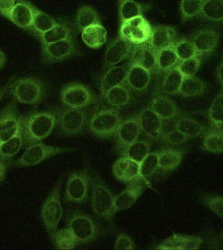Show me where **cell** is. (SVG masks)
<instances>
[{
  "label": "cell",
  "instance_id": "cell-23",
  "mask_svg": "<svg viewBox=\"0 0 223 250\" xmlns=\"http://www.w3.org/2000/svg\"><path fill=\"white\" fill-rule=\"evenodd\" d=\"M131 63L141 65L151 73L157 70V52L147 43L135 45Z\"/></svg>",
  "mask_w": 223,
  "mask_h": 250
},
{
  "label": "cell",
  "instance_id": "cell-37",
  "mask_svg": "<svg viewBox=\"0 0 223 250\" xmlns=\"http://www.w3.org/2000/svg\"><path fill=\"white\" fill-rule=\"evenodd\" d=\"M184 75L177 67L166 73L162 83V91L164 94L175 96L179 94Z\"/></svg>",
  "mask_w": 223,
  "mask_h": 250
},
{
  "label": "cell",
  "instance_id": "cell-35",
  "mask_svg": "<svg viewBox=\"0 0 223 250\" xmlns=\"http://www.w3.org/2000/svg\"><path fill=\"white\" fill-rule=\"evenodd\" d=\"M206 89V84L201 79L195 76H184L178 95L189 98L201 96Z\"/></svg>",
  "mask_w": 223,
  "mask_h": 250
},
{
  "label": "cell",
  "instance_id": "cell-51",
  "mask_svg": "<svg viewBox=\"0 0 223 250\" xmlns=\"http://www.w3.org/2000/svg\"><path fill=\"white\" fill-rule=\"evenodd\" d=\"M17 0H0V14L8 18Z\"/></svg>",
  "mask_w": 223,
  "mask_h": 250
},
{
  "label": "cell",
  "instance_id": "cell-45",
  "mask_svg": "<svg viewBox=\"0 0 223 250\" xmlns=\"http://www.w3.org/2000/svg\"><path fill=\"white\" fill-rule=\"evenodd\" d=\"M172 46H173L180 61L189 59V58L195 57V56H199L193 42L191 41L186 40V39L175 41L172 44Z\"/></svg>",
  "mask_w": 223,
  "mask_h": 250
},
{
  "label": "cell",
  "instance_id": "cell-57",
  "mask_svg": "<svg viewBox=\"0 0 223 250\" xmlns=\"http://www.w3.org/2000/svg\"><path fill=\"white\" fill-rule=\"evenodd\" d=\"M211 122H223V114H221V116H219L216 120H214V121Z\"/></svg>",
  "mask_w": 223,
  "mask_h": 250
},
{
  "label": "cell",
  "instance_id": "cell-41",
  "mask_svg": "<svg viewBox=\"0 0 223 250\" xmlns=\"http://www.w3.org/2000/svg\"><path fill=\"white\" fill-rule=\"evenodd\" d=\"M204 0H181L180 12L182 22L185 23L199 16Z\"/></svg>",
  "mask_w": 223,
  "mask_h": 250
},
{
  "label": "cell",
  "instance_id": "cell-42",
  "mask_svg": "<svg viewBox=\"0 0 223 250\" xmlns=\"http://www.w3.org/2000/svg\"><path fill=\"white\" fill-rule=\"evenodd\" d=\"M202 148L213 154L223 153V134L219 131L210 129L205 133Z\"/></svg>",
  "mask_w": 223,
  "mask_h": 250
},
{
  "label": "cell",
  "instance_id": "cell-19",
  "mask_svg": "<svg viewBox=\"0 0 223 250\" xmlns=\"http://www.w3.org/2000/svg\"><path fill=\"white\" fill-rule=\"evenodd\" d=\"M152 73L141 65L130 63L124 84L131 91L142 92L146 90L150 84Z\"/></svg>",
  "mask_w": 223,
  "mask_h": 250
},
{
  "label": "cell",
  "instance_id": "cell-54",
  "mask_svg": "<svg viewBox=\"0 0 223 250\" xmlns=\"http://www.w3.org/2000/svg\"><path fill=\"white\" fill-rule=\"evenodd\" d=\"M211 129L219 131L223 134V122H211Z\"/></svg>",
  "mask_w": 223,
  "mask_h": 250
},
{
  "label": "cell",
  "instance_id": "cell-46",
  "mask_svg": "<svg viewBox=\"0 0 223 250\" xmlns=\"http://www.w3.org/2000/svg\"><path fill=\"white\" fill-rule=\"evenodd\" d=\"M201 65V58L200 56L190 58L189 59L180 61L178 68L184 76H195Z\"/></svg>",
  "mask_w": 223,
  "mask_h": 250
},
{
  "label": "cell",
  "instance_id": "cell-20",
  "mask_svg": "<svg viewBox=\"0 0 223 250\" xmlns=\"http://www.w3.org/2000/svg\"><path fill=\"white\" fill-rule=\"evenodd\" d=\"M220 35L211 29H203L196 33L192 39L200 57L212 53L219 42Z\"/></svg>",
  "mask_w": 223,
  "mask_h": 250
},
{
  "label": "cell",
  "instance_id": "cell-7",
  "mask_svg": "<svg viewBox=\"0 0 223 250\" xmlns=\"http://www.w3.org/2000/svg\"><path fill=\"white\" fill-rule=\"evenodd\" d=\"M75 148L52 146L40 141L27 147L22 156L12 162V164L17 167H31L40 164L52 156L71 152Z\"/></svg>",
  "mask_w": 223,
  "mask_h": 250
},
{
  "label": "cell",
  "instance_id": "cell-56",
  "mask_svg": "<svg viewBox=\"0 0 223 250\" xmlns=\"http://www.w3.org/2000/svg\"><path fill=\"white\" fill-rule=\"evenodd\" d=\"M7 86L5 87V88L1 89V90H0V102H1V99L3 98V96H5V93L7 92Z\"/></svg>",
  "mask_w": 223,
  "mask_h": 250
},
{
  "label": "cell",
  "instance_id": "cell-50",
  "mask_svg": "<svg viewBox=\"0 0 223 250\" xmlns=\"http://www.w3.org/2000/svg\"><path fill=\"white\" fill-rule=\"evenodd\" d=\"M135 248V242L130 236L123 233L118 234L114 244V250H133Z\"/></svg>",
  "mask_w": 223,
  "mask_h": 250
},
{
  "label": "cell",
  "instance_id": "cell-30",
  "mask_svg": "<svg viewBox=\"0 0 223 250\" xmlns=\"http://www.w3.org/2000/svg\"><path fill=\"white\" fill-rule=\"evenodd\" d=\"M24 146L22 125L18 133L11 139L1 143L0 146V159L10 164L12 159Z\"/></svg>",
  "mask_w": 223,
  "mask_h": 250
},
{
  "label": "cell",
  "instance_id": "cell-10",
  "mask_svg": "<svg viewBox=\"0 0 223 250\" xmlns=\"http://www.w3.org/2000/svg\"><path fill=\"white\" fill-rule=\"evenodd\" d=\"M152 32V26L143 16L126 21L121 23L120 36L135 45L147 43Z\"/></svg>",
  "mask_w": 223,
  "mask_h": 250
},
{
  "label": "cell",
  "instance_id": "cell-49",
  "mask_svg": "<svg viewBox=\"0 0 223 250\" xmlns=\"http://www.w3.org/2000/svg\"><path fill=\"white\" fill-rule=\"evenodd\" d=\"M223 114V90L217 94L213 100L208 110V116L210 121H214L219 116Z\"/></svg>",
  "mask_w": 223,
  "mask_h": 250
},
{
  "label": "cell",
  "instance_id": "cell-1",
  "mask_svg": "<svg viewBox=\"0 0 223 250\" xmlns=\"http://www.w3.org/2000/svg\"><path fill=\"white\" fill-rule=\"evenodd\" d=\"M24 147L26 148L35 143L40 142L49 137L57 125L53 110L33 112L21 116Z\"/></svg>",
  "mask_w": 223,
  "mask_h": 250
},
{
  "label": "cell",
  "instance_id": "cell-15",
  "mask_svg": "<svg viewBox=\"0 0 223 250\" xmlns=\"http://www.w3.org/2000/svg\"><path fill=\"white\" fill-rule=\"evenodd\" d=\"M141 133V126L137 115L123 120L116 133V149L121 153L126 147L137 141Z\"/></svg>",
  "mask_w": 223,
  "mask_h": 250
},
{
  "label": "cell",
  "instance_id": "cell-2",
  "mask_svg": "<svg viewBox=\"0 0 223 250\" xmlns=\"http://www.w3.org/2000/svg\"><path fill=\"white\" fill-rule=\"evenodd\" d=\"M13 99L20 104L37 105L45 98V83L32 77H22L13 81L7 86Z\"/></svg>",
  "mask_w": 223,
  "mask_h": 250
},
{
  "label": "cell",
  "instance_id": "cell-12",
  "mask_svg": "<svg viewBox=\"0 0 223 250\" xmlns=\"http://www.w3.org/2000/svg\"><path fill=\"white\" fill-rule=\"evenodd\" d=\"M21 127V116L19 114L15 100L0 112V141L2 143L16 135Z\"/></svg>",
  "mask_w": 223,
  "mask_h": 250
},
{
  "label": "cell",
  "instance_id": "cell-26",
  "mask_svg": "<svg viewBox=\"0 0 223 250\" xmlns=\"http://www.w3.org/2000/svg\"><path fill=\"white\" fill-rule=\"evenodd\" d=\"M127 69L124 66H114L108 69L101 81L100 90L102 96L110 89L125 83Z\"/></svg>",
  "mask_w": 223,
  "mask_h": 250
},
{
  "label": "cell",
  "instance_id": "cell-25",
  "mask_svg": "<svg viewBox=\"0 0 223 250\" xmlns=\"http://www.w3.org/2000/svg\"><path fill=\"white\" fill-rule=\"evenodd\" d=\"M203 242L199 236L174 234L161 244L158 249L196 250L199 249Z\"/></svg>",
  "mask_w": 223,
  "mask_h": 250
},
{
  "label": "cell",
  "instance_id": "cell-24",
  "mask_svg": "<svg viewBox=\"0 0 223 250\" xmlns=\"http://www.w3.org/2000/svg\"><path fill=\"white\" fill-rule=\"evenodd\" d=\"M176 29L168 26L152 27V32L148 43L156 52L169 47L175 42Z\"/></svg>",
  "mask_w": 223,
  "mask_h": 250
},
{
  "label": "cell",
  "instance_id": "cell-16",
  "mask_svg": "<svg viewBox=\"0 0 223 250\" xmlns=\"http://www.w3.org/2000/svg\"><path fill=\"white\" fill-rule=\"evenodd\" d=\"M141 131L152 140H160L164 129V121L150 107L147 106L137 115Z\"/></svg>",
  "mask_w": 223,
  "mask_h": 250
},
{
  "label": "cell",
  "instance_id": "cell-17",
  "mask_svg": "<svg viewBox=\"0 0 223 250\" xmlns=\"http://www.w3.org/2000/svg\"><path fill=\"white\" fill-rule=\"evenodd\" d=\"M135 44L128 42L122 37L114 39L106 49L104 64L107 69L116 66L122 60L131 55Z\"/></svg>",
  "mask_w": 223,
  "mask_h": 250
},
{
  "label": "cell",
  "instance_id": "cell-34",
  "mask_svg": "<svg viewBox=\"0 0 223 250\" xmlns=\"http://www.w3.org/2000/svg\"><path fill=\"white\" fill-rule=\"evenodd\" d=\"M101 24L100 15L96 9L89 5L81 7L75 17V25L79 32L94 24Z\"/></svg>",
  "mask_w": 223,
  "mask_h": 250
},
{
  "label": "cell",
  "instance_id": "cell-9",
  "mask_svg": "<svg viewBox=\"0 0 223 250\" xmlns=\"http://www.w3.org/2000/svg\"><path fill=\"white\" fill-rule=\"evenodd\" d=\"M57 125L63 134L71 136L82 133L87 123L84 110L71 107L54 109Z\"/></svg>",
  "mask_w": 223,
  "mask_h": 250
},
{
  "label": "cell",
  "instance_id": "cell-58",
  "mask_svg": "<svg viewBox=\"0 0 223 250\" xmlns=\"http://www.w3.org/2000/svg\"><path fill=\"white\" fill-rule=\"evenodd\" d=\"M221 238H222V240H223V230L222 232V234H221Z\"/></svg>",
  "mask_w": 223,
  "mask_h": 250
},
{
  "label": "cell",
  "instance_id": "cell-33",
  "mask_svg": "<svg viewBox=\"0 0 223 250\" xmlns=\"http://www.w3.org/2000/svg\"><path fill=\"white\" fill-rule=\"evenodd\" d=\"M199 17L207 22L223 23V0H204Z\"/></svg>",
  "mask_w": 223,
  "mask_h": 250
},
{
  "label": "cell",
  "instance_id": "cell-32",
  "mask_svg": "<svg viewBox=\"0 0 223 250\" xmlns=\"http://www.w3.org/2000/svg\"><path fill=\"white\" fill-rule=\"evenodd\" d=\"M107 104L114 108L123 107L131 102V90L125 84L110 89L102 96Z\"/></svg>",
  "mask_w": 223,
  "mask_h": 250
},
{
  "label": "cell",
  "instance_id": "cell-21",
  "mask_svg": "<svg viewBox=\"0 0 223 250\" xmlns=\"http://www.w3.org/2000/svg\"><path fill=\"white\" fill-rule=\"evenodd\" d=\"M164 122H173L180 116L177 106L172 99L165 95L157 94L149 106Z\"/></svg>",
  "mask_w": 223,
  "mask_h": 250
},
{
  "label": "cell",
  "instance_id": "cell-4",
  "mask_svg": "<svg viewBox=\"0 0 223 250\" xmlns=\"http://www.w3.org/2000/svg\"><path fill=\"white\" fill-rule=\"evenodd\" d=\"M63 174L58 178L50 194L41 207V217L50 239L53 240L58 225L63 215L61 202V189L63 185Z\"/></svg>",
  "mask_w": 223,
  "mask_h": 250
},
{
  "label": "cell",
  "instance_id": "cell-36",
  "mask_svg": "<svg viewBox=\"0 0 223 250\" xmlns=\"http://www.w3.org/2000/svg\"><path fill=\"white\" fill-rule=\"evenodd\" d=\"M180 60L173 46L164 48L157 52V70L166 73L177 67Z\"/></svg>",
  "mask_w": 223,
  "mask_h": 250
},
{
  "label": "cell",
  "instance_id": "cell-55",
  "mask_svg": "<svg viewBox=\"0 0 223 250\" xmlns=\"http://www.w3.org/2000/svg\"><path fill=\"white\" fill-rule=\"evenodd\" d=\"M7 57L3 50L0 49V69H3L6 64Z\"/></svg>",
  "mask_w": 223,
  "mask_h": 250
},
{
  "label": "cell",
  "instance_id": "cell-38",
  "mask_svg": "<svg viewBox=\"0 0 223 250\" xmlns=\"http://www.w3.org/2000/svg\"><path fill=\"white\" fill-rule=\"evenodd\" d=\"M71 37H72V32L69 26L65 24L58 23L53 28L42 34L41 36H39L38 38L42 46H44L71 38Z\"/></svg>",
  "mask_w": 223,
  "mask_h": 250
},
{
  "label": "cell",
  "instance_id": "cell-59",
  "mask_svg": "<svg viewBox=\"0 0 223 250\" xmlns=\"http://www.w3.org/2000/svg\"><path fill=\"white\" fill-rule=\"evenodd\" d=\"M1 141H0V146H1Z\"/></svg>",
  "mask_w": 223,
  "mask_h": 250
},
{
  "label": "cell",
  "instance_id": "cell-47",
  "mask_svg": "<svg viewBox=\"0 0 223 250\" xmlns=\"http://www.w3.org/2000/svg\"><path fill=\"white\" fill-rule=\"evenodd\" d=\"M189 139L183 133L180 132L174 126L170 130L166 131L163 129L162 134L161 135L160 141H162L166 144L178 146L183 144Z\"/></svg>",
  "mask_w": 223,
  "mask_h": 250
},
{
  "label": "cell",
  "instance_id": "cell-13",
  "mask_svg": "<svg viewBox=\"0 0 223 250\" xmlns=\"http://www.w3.org/2000/svg\"><path fill=\"white\" fill-rule=\"evenodd\" d=\"M147 180L141 176L129 182L127 188L115 197L114 205L116 212H120L131 208L144 192L147 188Z\"/></svg>",
  "mask_w": 223,
  "mask_h": 250
},
{
  "label": "cell",
  "instance_id": "cell-18",
  "mask_svg": "<svg viewBox=\"0 0 223 250\" xmlns=\"http://www.w3.org/2000/svg\"><path fill=\"white\" fill-rule=\"evenodd\" d=\"M36 9V7L26 0H17L7 19L19 28L30 30Z\"/></svg>",
  "mask_w": 223,
  "mask_h": 250
},
{
  "label": "cell",
  "instance_id": "cell-29",
  "mask_svg": "<svg viewBox=\"0 0 223 250\" xmlns=\"http://www.w3.org/2000/svg\"><path fill=\"white\" fill-rule=\"evenodd\" d=\"M151 5L148 3L136 2L133 0H121L119 5V17L121 22L143 16L145 12L150 10Z\"/></svg>",
  "mask_w": 223,
  "mask_h": 250
},
{
  "label": "cell",
  "instance_id": "cell-39",
  "mask_svg": "<svg viewBox=\"0 0 223 250\" xmlns=\"http://www.w3.org/2000/svg\"><path fill=\"white\" fill-rule=\"evenodd\" d=\"M58 23L47 13L36 8L30 30H32V32L38 38L39 36H41L42 34L53 28Z\"/></svg>",
  "mask_w": 223,
  "mask_h": 250
},
{
  "label": "cell",
  "instance_id": "cell-44",
  "mask_svg": "<svg viewBox=\"0 0 223 250\" xmlns=\"http://www.w3.org/2000/svg\"><path fill=\"white\" fill-rule=\"evenodd\" d=\"M159 170V152H150L140 163V176L145 180L152 177Z\"/></svg>",
  "mask_w": 223,
  "mask_h": 250
},
{
  "label": "cell",
  "instance_id": "cell-11",
  "mask_svg": "<svg viewBox=\"0 0 223 250\" xmlns=\"http://www.w3.org/2000/svg\"><path fill=\"white\" fill-rule=\"evenodd\" d=\"M95 100L90 88L80 83H71L64 87L61 100L67 107L82 109L92 104Z\"/></svg>",
  "mask_w": 223,
  "mask_h": 250
},
{
  "label": "cell",
  "instance_id": "cell-31",
  "mask_svg": "<svg viewBox=\"0 0 223 250\" xmlns=\"http://www.w3.org/2000/svg\"><path fill=\"white\" fill-rule=\"evenodd\" d=\"M183 152L176 149H165L159 152V170L163 172L175 170L181 164Z\"/></svg>",
  "mask_w": 223,
  "mask_h": 250
},
{
  "label": "cell",
  "instance_id": "cell-6",
  "mask_svg": "<svg viewBox=\"0 0 223 250\" xmlns=\"http://www.w3.org/2000/svg\"><path fill=\"white\" fill-rule=\"evenodd\" d=\"M91 184L92 177L88 168L71 172L66 183V201L76 205H82L86 202Z\"/></svg>",
  "mask_w": 223,
  "mask_h": 250
},
{
  "label": "cell",
  "instance_id": "cell-43",
  "mask_svg": "<svg viewBox=\"0 0 223 250\" xmlns=\"http://www.w3.org/2000/svg\"><path fill=\"white\" fill-rule=\"evenodd\" d=\"M52 241L56 249L61 250H73L79 244L67 228L58 230Z\"/></svg>",
  "mask_w": 223,
  "mask_h": 250
},
{
  "label": "cell",
  "instance_id": "cell-3",
  "mask_svg": "<svg viewBox=\"0 0 223 250\" xmlns=\"http://www.w3.org/2000/svg\"><path fill=\"white\" fill-rule=\"evenodd\" d=\"M91 207L93 212L99 218L103 219L113 226L114 216L116 212L113 193L109 187L98 175L92 179Z\"/></svg>",
  "mask_w": 223,
  "mask_h": 250
},
{
  "label": "cell",
  "instance_id": "cell-53",
  "mask_svg": "<svg viewBox=\"0 0 223 250\" xmlns=\"http://www.w3.org/2000/svg\"><path fill=\"white\" fill-rule=\"evenodd\" d=\"M216 73L217 79H218L219 82L220 83L221 87H222V90H223V56L220 64L217 67Z\"/></svg>",
  "mask_w": 223,
  "mask_h": 250
},
{
  "label": "cell",
  "instance_id": "cell-22",
  "mask_svg": "<svg viewBox=\"0 0 223 250\" xmlns=\"http://www.w3.org/2000/svg\"><path fill=\"white\" fill-rule=\"evenodd\" d=\"M112 168L114 177L124 183L128 184L140 176V164L126 156L118 158Z\"/></svg>",
  "mask_w": 223,
  "mask_h": 250
},
{
  "label": "cell",
  "instance_id": "cell-14",
  "mask_svg": "<svg viewBox=\"0 0 223 250\" xmlns=\"http://www.w3.org/2000/svg\"><path fill=\"white\" fill-rule=\"evenodd\" d=\"M77 48L73 37L42 46V55L47 63L63 61L76 54Z\"/></svg>",
  "mask_w": 223,
  "mask_h": 250
},
{
  "label": "cell",
  "instance_id": "cell-27",
  "mask_svg": "<svg viewBox=\"0 0 223 250\" xmlns=\"http://www.w3.org/2000/svg\"><path fill=\"white\" fill-rule=\"evenodd\" d=\"M173 126L188 138H195L207 132L200 122L187 116H179L173 121Z\"/></svg>",
  "mask_w": 223,
  "mask_h": 250
},
{
  "label": "cell",
  "instance_id": "cell-40",
  "mask_svg": "<svg viewBox=\"0 0 223 250\" xmlns=\"http://www.w3.org/2000/svg\"><path fill=\"white\" fill-rule=\"evenodd\" d=\"M150 143L145 140H137L126 147L120 154L122 156H126L136 162L141 163L150 153Z\"/></svg>",
  "mask_w": 223,
  "mask_h": 250
},
{
  "label": "cell",
  "instance_id": "cell-52",
  "mask_svg": "<svg viewBox=\"0 0 223 250\" xmlns=\"http://www.w3.org/2000/svg\"><path fill=\"white\" fill-rule=\"evenodd\" d=\"M9 164H10L0 159V184L4 181L5 178H6L7 169H8Z\"/></svg>",
  "mask_w": 223,
  "mask_h": 250
},
{
  "label": "cell",
  "instance_id": "cell-8",
  "mask_svg": "<svg viewBox=\"0 0 223 250\" xmlns=\"http://www.w3.org/2000/svg\"><path fill=\"white\" fill-rule=\"evenodd\" d=\"M69 229L79 244L90 243L100 235V228L88 214L75 212L67 221Z\"/></svg>",
  "mask_w": 223,
  "mask_h": 250
},
{
  "label": "cell",
  "instance_id": "cell-28",
  "mask_svg": "<svg viewBox=\"0 0 223 250\" xmlns=\"http://www.w3.org/2000/svg\"><path fill=\"white\" fill-rule=\"evenodd\" d=\"M83 42L92 48L103 46L107 40V32L101 24H94L84 29L82 32Z\"/></svg>",
  "mask_w": 223,
  "mask_h": 250
},
{
  "label": "cell",
  "instance_id": "cell-5",
  "mask_svg": "<svg viewBox=\"0 0 223 250\" xmlns=\"http://www.w3.org/2000/svg\"><path fill=\"white\" fill-rule=\"evenodd\" d=\"M122 122L116 108H108L97 112L90 118L88 128L90 132L100 138H110L116 135Z\"/></svg>",
  "mask_w": 223,
  "mask_h": 250
},
{
  "label": "cell",
  "instance_id": "cell-48",
  "mask_svg": "<svg viewBox=\"0 0 223 250\" xmlns=\"http://www.w3.org/2000/svg\"><path fill=\"white\" fill-rule=\"evenodd\" d=\"M204 203L217 216L223 218V196L208 195L205 197Z\"/></svg>",
  "mask_w": 223,
  "mask_h": 250
}]
</instances>
